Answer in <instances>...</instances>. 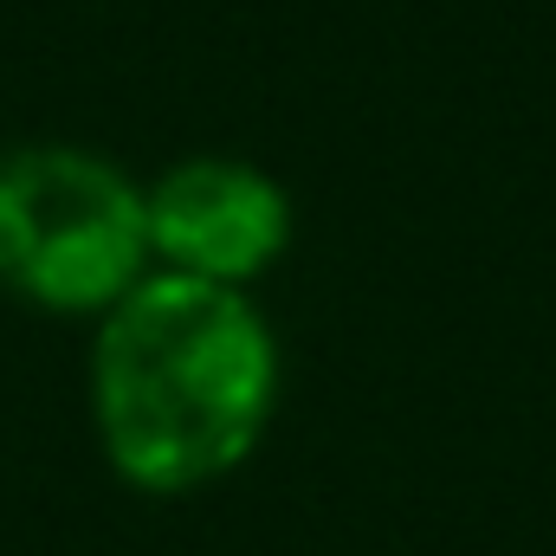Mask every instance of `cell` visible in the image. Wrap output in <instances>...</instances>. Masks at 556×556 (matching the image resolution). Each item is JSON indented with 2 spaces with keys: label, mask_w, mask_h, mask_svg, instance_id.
<instances>
[{
  "label": "cell",
  "mask_w": 556,
  "mask_h": 556,
  "mask_svg": "<svg viewBox=\"0 0 556 556\" xmlns=\"http://www.w3.org/2000/svg\"><path fill=\"white\" fill-rule=\"evenodd\" d=\"M278 402V343L266 317L207 278L149 273L104 311L91 408L111 466L142 492L227 479Z\"/></svg>",
  "instance_id": "cell-1"
},
{
  "label": "cell",
  "mask_w": 556,
  "mask_h": 556,
  "mask_svg": "<svg viewBox=\"0 0 556 556\" xmlns=\"http://www.w3.org/2000/svg\"><path fill=\"white\" fill-rule=\"evenodd\" d=\"M149 278L142 188L85 149L0 155V285L46 311H111Z\"/></svg>",
  "instance_id": "cell-2"
},
{
  "label": "cell",
  "mask_w": 556,
  "mask_h": 556,
  "mask_svg": "<svg viewBox=\"0 0 556 556\" xmlns=\"http://www.w3.org/2000/svg\"><path fill=\"white\" fill-rule=\"evenodd\" d=\"M149 253L181 278L207 285H247L273 273L291 240V201L266 168L233 155H194L175 162L149 194Z\"/></svg>",
  "instance_id": "cell-3"
}]
</instances>
